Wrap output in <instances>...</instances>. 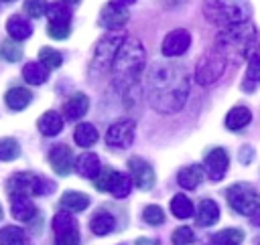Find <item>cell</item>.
I'll use <instances>...</instances> for the list:
<instances>
[{
	"label": "cell",
	"instance_id": "603a6c76",
	"mask_svg": "<svg viewBox=\"0 0 260 245\" xmlns=\"http://www.w3.org/2000/svg\"><path fill=\"white\" fill-rule=\"evenodd\" d=\"M37 126H39V130H41V134L43 136H57L61 130H63V117L57 113V111H45L41 117H39V121H37Z\"/></svg>",
	"mask_w": 260,
	"mask_h": 245
},
{
	"label": "cell",
	"instance_id": "d6a6232c",
	"mask_svg": "<svg viewBox=\"0 0 260 245\" xmlns=\"http://www.w3.org/2000/svg\"><path fill=\"white\" fill-rule=\"evenodd\" d=\"M0 59L2 61H8V63H16L22 59V47L14 40V38H6L2 45H0Z\"/></svg>",
	"mask_w": 260,
	"mask_h": 245
},
{
	"label": "cell",
	"instance_id": "7bdbcfd3",
	"mask_svg": "<svg viewBox=\"0 0 260 245\" xmlns=\"http://www.w3.org/2000/svg\"><path fill=\"white\" fill-rule=\"evenodd\" d=\"M252 158H254V150H252L250 146L242 148V150H240V154H238V160H240L242 164H250V162H252Z\"/></svg>",
	"mask_w": 260,
	"mask_h": 245
},
{
	"label": "cell",
	"instance_id": "83f0119b",
	"mask_svg": "<svg viewBox=\"0 0 260 245\" xmlns=\"http://www.w3.org/2000/svg\"><path fill=\"white\" fill-rule=\"evenodd\" d=\"M73 140H75V144L81 146V148H91V146L98 142V130H95L91 124L81 121V124L75 128V132H73Z\"/></svg>",
	"mask_w": 260,
	"mask_h": 245
},
{
	"label": "cell",
	"instance_id": "4316f807",
	"mask_svg": "<svg viewBox=\"0 0 260 245\" xmlns=\"http://www.w3.org/2000/svg\"><path fill=\"white\" fill-rule=\"evenodd\" d=\"M22 77H24V81L28 83V85H43L45 81H47V77H49V69L39 61V63H26L24 67H22Z\"/></svg>",
	"mask_w": 260,
	"mask_h": 245
},
{
	"label": "cell",
	"instance_id": "cb8c5ba5",
	"mask_svg": "<svg viewBox=\"0 0 260 245\" xmlns=\"http://www.w3.org/2000/svg\"><path fill=\"white\" fill-rule=\"evenodd\" d=\"M89 229L93 231V235L104 237V235H108V233H112L116 229V219L106 211H98L89 219Z\"/></svg>",
	"mask_w": 260,
	"mask_h": 245
},
{
	"label": "cell",
	"instance_id": "1f68e13d",
	"mask_svg": "<svg viewBox=\"0 0 260 245\" xmlns=\"http://www.w3.org/2000/svg\"><path fill=\"white\" fill-rule=\"evenodd\" d=\"M260 81V53L248 59V69H246V79H244V89L252 91L254 83Z\"/></svg>",
	"mask_w": 260,
	"mask_h": 245
},
{
	"label": "cell",
	"instance_id": "7c38bea8",
	"mask_svg": "<svg viewBox=\"0 0 260 245\" xmlns=\"http://www.w3.org/2000/svg\"><path fill=\"white\" fill-rule=\"evenodd\" d=\"M203 166L207 170V176L211 180H221L228 172V166H230V156L223 148H211L205 158H203Z\"/></svg>",
	"mask_w": 260,
	"mask_h": 245
},
{
	"label": "cell",
	"instance_id": "c3c4849f",
	"mask_svg": "<svg viewBox=\"0 0 260 245\" xmlns=\"http://www.w3.org/2000/svg\"><path fill=\"white\" fill-rule=\"evenodd\" d=\"M254 223H260V219H256V221H254Z\"/></svg>",
	"mask_w": 260,
	"mask_h": 245
},
{
	"label": "cell",
	"instance_id": "2e32d148",
	"mask_svg": "<svg viewBox=\"0 0 260 245\" xmlns=\"http://www.w3.org/2000/svg\"><path fill=\"white\" fill-rule=\"evenodd\" d=\"M87 107H89V99L85 93L77 91L73 95L67 97V101L63 103V117L69 119V121H77L79 117H83L87 113Z\"/></svg>",
	"mask_w": 260,
	"mask_h": 245
},
{
	"label": "cell",
	"instance_id": "ab89813d",
	"mask_svg": "<svg viewBox=\"0 0 260 245\" xmlns=\"http://www.w3.org/2000/svg\"><path fill=\"white\" fill-rule=\"evenodd\" d=\"M142 219L148 225H160V223H165V211L158 205H148L142 213Z\"/></svg>",
	"mask_w": 260,
	"mask_h": 245
},
{
	"label": "cell",
	"instance_id": "bcb514c9",
	"mask_svg": "<svg viewBox=\"0 0 260 245\" xmlns=\"http://www.w3.org/2000/svg\"><path fill=\"white\" fill-rule=\"evenodd\" d=\"M63 2H65V4H77L79 0H63Z\"/></svg>",
	"mask_w": 260,
	"mask_h": 245
},
{
	"label": "cell",
	"instance_id": "ee69618b",
	"mask_svg": "<svg viewBox=\"0 0 260 245\" xmlns=\"http://www.w3.org/2000/svg\"><path fill=\"white\" fill-rule=\"evenodd\" d=\"M134 245H160L156 239H150V237H138Z\"/></svg>",
	"mask_w": 260,
	"mask_h": 245
},
{
	"label": "cell",
	"instance_id": "30bf717a",
	"mask_svg": "<svg viewBox=\"0 0 260 245\" xmlns=\"http://www.w3.org/2000/svg\"><path fill=\"white\" fill-rule=\"evenodd\" d=\"M134 130H136L134 119H120L108 128L106 144L112 148H128L134 140Z\"/></svg>",
	"mask_w": 260,
	"mask_h": 245
},
{
	"label": "cell",
	"instance_id": "5bb4252c",
	"mask_svg": "<svg viewBox=\"0 0 260 245\" xmlns=\"http://www.w3.org/2000/svg\"><path fill=\"white\" fill-rule=\"evenodd\" d=\"M128 18H130V14H128L126 6H118V4H114V2H110V4H106V6L102 8L98 22H100V26H104V28L116 30V28H122V26L128 22Z\"/></svg>",
	"mask_w": 260,
	"mask_h": 245
},
{
	"label": "cell",
	"instance_id": "52a82bcc",
	"mask_svg": "<svg viewBox=\"0 0 260 245\" xmlns=\"http://www.w3.org/2000/svg\"><path fill=\"white\" fill-rule=\"evenodd\" d=\"M225 196H228L230 207H232L238 215H254V213H258V209H260V194H258V190L252 188L250 184H244V182L232 184V186L225 190Z\"/></svg>",
	"mask_w": 260,
	"mask_h": 245
},
{
	"label": "cell",
	"instance_id": "9c48e42d",
	"mask_svg": "<svg viewBox=\"0 0 260 245\" xmlns=\"http://www.w3.org/2000/svg\"><path fill=\"white\" fill-rule=\"evenodd\" d=\"M132 178L126 176L124 172H118V170H112V168H106L98 174V178L93 180L95 188L102 190V192H112L114 198H126L130 194V182Z\"/></svg>",
	"mask_w": 260,
	"mask_h": 245
},
{
	"label": "cell",
	"instance_id": "e0dca14e",
	"mask_svg": "<svg viewBox=\"0 0 260 245\" xmlns=\"http://www.w3.org/2000/svg\"><path fill=\"white\" fill-rule=\"evenodd\" d=\"M10 211H12L14 219L26 221V223L37 217V207H35V202L30 200L28 194H14L12 202H10Z\"/></svg>",
	"mask_w": 260,
	"mask_h": 245
},
{
	"label": "cell",
	"instance_id": "5b68a950",
	"mask_svg": "<svg viewBox=\"0 0 260 245\" xmlns=\"http://www.w3.org/2000/svg\"><path fill=\"white\" fill-rule=\"evenodd\" d=\"M6 190L10 196L14 194H28V196H43L55 190V182H51L45 176L32 174V172H16L8 178Z\"/></svg>",
	"mask_w": 260,
	"mask_h": 245
},
{
	"label": "cell",
	"instance_id": "ac0fdd59",
	"mask_svg": "<svg viewBox=\"0 0 260 245\" xmlns=\"http://www.w3.org/2000/svg\"><path fill=\"white\" fill-rule=\"evenodd\" d=\"M219 221V207L215 200L211 198H203L197 207V215H195V225L197 227H211Z\"/></svg>",
	"mask_w": 260,
	"mask_h": 245
},
{
	"label": "cell",
	"instance_id": "6da1fadb",
	"mask_svg": "<svg viewBox=\"0 0 260 245\" xmlns=\"http://www.w3.org/2000/svg\"><path fill=\"white\" fill-rule=\"evenodd\" d=\"M189 95V73L185 67L162 63L154 65L146 77V97L148 103L158 113L179 111Z\"/></svg>",
	"mask_w": 260,
	"mask_h": 245
},
{
	"label": "cell",
	"instance_id": "4fadbf2b",
	"mask_svg": "<svg viewBox=\"0 0 260 245\" xmlns=\"http://www.w3.org/2000/svg\"><path fill=\"white\" fill-rule=\"evenodd\" d=\"M189 45H191V34L185 28H175L165 36L160 51L165 57H179L189 49Z\"/></svg>",
	"mask_w": 260,
	"mask_h": 245
},
{
	"label": "cell",
	"instance_id": "e575fe53",
	"mask_svg": "<svg viewBox=\"0 0 260 245\" xmlns=\"http://www.w3.org/2000/svg\"><path fill=\"white\" fill-rule=\"evenodd\" d=\"M47 16H49V22H69L71 10L63 2H53L47 6Z\"/></svg>",
	"mask_w": 260,
	"mask_h": 245
},
{
	"label": "cell",
	"instance_id": "f546056e",
	"mask_svg": "<svg viewBox=\"0 0 260 245\" xmlns=\"http://www.w3.org/2000/svg\"><path fill=\"white\" fill-rule=\"evenodd\" d=\"M171 213L177 217V219H189L191 215H193V202H191V198L189 196H185V194H175L173 198H171Z\"/></svg>",
	"mask_w": 260,
	"mask_h": 245
},
{
	"label": "cell",
	"instance_id": "9a60e30c",
	"mask_svg": "<svg viewBox=\"0 0 260 245\" xmlns=\"http://www.w3.org/2000/svg\"><path fill=\"white\" fill-rule=\"evenodd\" d=\"M49 162L59 176H67L73 170V152L65 144H57L49 152Z\"/></svg>",
	"mask_w": 260,
	"mask_h": 245
},
{
	"label": "cell",
	"instance_id": "f1b7e54d",
	"mask_svg": "<svg viewBox=\"0 0 260 245\" xmlns=\"http://www.w3.org/2000/svg\"><path fill=\"white\" fill-rule=\"evenodd\" d=\"M177 180H179V186L193 190L203 180V170H201V166H185L183 170H179Z\"/></svg>",
	"mask_w": 260,
	"mask_h": 245
},
{
	"label": "cell",
	"instance_id": "d590c367",
	"mask_svg": "<svg viewBox=\"0 0 260 245\" xmlns=\"http://www.w3.org/2000/svg\"><path fill=\"white\" fill-rule=\"evenodd\" d=\"M39 61H41L47 69H57V67H61L63 57H61L59 51H55V49H51V47H43V49L39 51Z\"/></svg>",
	"mask_w": 260,
	"mask_h": 245
},
{
	"label": "cell",
	"instance_id": "f6af8a7d",
	"mask_svg": "<svg viewBox=\"0 0 260 245\" xmlns=\"http://www.w3.org/2000/svg\"><path fill=\"white\" fill-rule=\"evenodd\" d=\"M114 4H118V6H128V4H132V2H136V0H112Z\"/></svg>",
	"mask_w": 260,
	"mask_h": 245
},
{
	"label": "cell",
	"instance_id": "484cf974",
	"mask_svg": "<svg viewBox=\"0 0 260 245\" xmlns=\"http://www.w3.org/2000/svg\"><path fill=\"white\" fill-rule=\"evenodd\" d=\"M242 241H244V231L238 227H230V229H221L215 235H211L207 245H240Z\"/></svg>",
	"mask_w": 260,
	"mask_h": 245
},
{
	"label": "cell",
	"instance_id": "681fc988",
	"mask_svg": "<svg viewBox=\"0 0 260 245\" xmlns=\"http://www.w3.org/2000/svg\"><path fill=\"white\" fill-rule=\"evenodd\" d=\"M4 2H14V0H4Z\"/></svg>",
	"mask_w": 260,
	"mask_h": 245
},
{
	"label": "cell",
	"instance_id": "277c9868",
	"mask_svg": "<svg viewBox=\"0 0 260 245\" xmlns=\"http://www.w3.org/2000/svg\"><path fill=\"white\" fill-rule=\"evenodd\" d=\"M203 14L207 16L209 22L225 28V26H232V24L246 22L250 12L238 0H205Z\"/></svg>",
	"mask_w": 260,
	"mask_h": 245
},
{
	"label": "cell",
	"instance_id": "ba28073f",
	"mask_svg": "<svg viewBox=\"0 0 260 245\" xmlns=\"http://www.w3.org/2000/svg\"><path fill=\"white\" fill-rule=\"evenodd\" d=\"M225 65H228V61H225V57H223L219 51H215V49H213V51H207V53L197 61V67H195V81H197L199 85H203V87L215 83V81L223 75Z\"/></svg>",
	"mask_w": 260,
	"mask_h": 245
},
{
	"label": "cell",
	"instance_id": "44dd1931",
	"mask_svg": "<svg viewBox=\"0 0 260 245\" xmlns=\"http://www.w3.org/2000/svg\"><path fill=\"white\" fill-rule=\"evenodd\" d=\"M32 101V93L26 87H12L4 93V103L6 107H10L12 111H20L24 109L28 103Z\"/></svg>",
	"mask_w": 260,
	"mask_h": 245
},
{
	"label": "cell",
	"instance_id": "60d3db41",
	"mask_svg": "<svg viewBox=\"0 0 260 245\" xmlns=\"http://www.w3.org/2000/svg\"><path fill=\"white\" fill-rule=\"evenodd\" d=\"M171 241H173V245H191L195 241V233L189 227H179L173 231Z\"/></svg>",
	"mask_w": 260,
	"mask_h": 245
},
{
	"label": "cell",
	"instance_id": "f35d334b",
	"mask_svg": "<svg viewBox=\"0 0 260 245\" xmlns=\"http://www.w3.org/2000/svg\"><path fill=\"white\" fill-rule=\"evenodd\" d=\"M69 32H71L69 22H49V26H47V34H49L51 38H55V40L67 38Z\"/></svg>",
	"mask_w": 260,
	"mask_h": 245
},
{
	"label": "cell",
	"instance_id": "7402d4cb",
	"mask_svg": "<svg viewBox=\"0 0 260 245\" xmlns=\"http://www.w3.org/2000/svg\"><path fill=\"white\" fill-rule=\"evenodd\" d=\"M250 119H252V111H250L246 105H236V107H232V109L228 111V115H225V126H228V130L238 132V130L246 128V126L250 124Z\"/></svg>",
	"mask_w": 260,
	"mask_h": 245
},
{
	"label": "cell",
	"instance_id": "8d00e7d4",
	"mask_svg": "<svg viewBox=\"0 0 260 245\" xmlns=\"http://www.w3.org/2000/svg\"><path fill=\"white\" fill-rule=\"evenodd\" d=\"M55 245H79V231L77 225L55 231Z\"/></svg>",
	"mask_w": 260,
	"mask_h": 245
},
{
	"label": "cell",
	"instance_id": "b9f144b4",
	"mask_svg": "<svg viewBox=\"0 0 260 245\" xmlns=\"http://www.w3.org/2000/svg\"><path fill=\"white\" fill-rule=\"evenodd\" d=\"M73 225H77V221L67 211H61L53 217V231H61V229H67V227H73Z\"/></svg>",
	"mask_w": 260,
	"mask_h": 245
},
{
	"label": "cell",
	"instance_id": "d4e9b609",
	"mask_svg": "<svg viewBox=\"0 0 260 245\" xmlns=\"http://www.w3.org/2000/svg\"><path fill=\"white\" fill-rule=\"evenodd\" d=\"M59 202L63 209H67L71 213H81L89 207V196L83 192H77V190H67V192H63Z\"/></svg>",
	"mask_w": 260,
	"mask_h": 245
},
{
	"label": "cell",
	"instance_id": "836d02e7",
	"mask_svg": "<svg viewBox=\"0 0 260 245\" xmlns=\"http://www.w3.org/2000/svg\"><path fill=\"white\" fill-rule=\"evenodd\" d=\"M20 156V144L14 138H0V160L10 162Z\"/></svg>",
	"mask_w": 260,
	"mask_h": 245
},
{
	"label": "cell",
	"instance_id": "3957f363",
	"mask_svg": "<svg viewBox=\"0 0 260 245\" xmlns=\"http://www.w3.org/2000/svg\"><path fill=\"white\" fill-rule=\"evenodd\" d=\"M144 61H146V53L140 40L132 36L124 38L112 63L114 83L122 89H130L132 85H136V79L144 67Z\"/></svg>",
	"mask_w": 260,
	"mask_h": 245
},
{
	"label": "cell",
	"instance_id": "7dc6e473",
	"mask_svg": "<svg viewBox=\"0 0 260 245\" xmlns=\"http://www.w3.org/2000/svg\"><path fill=\"white\" fill-rule=\"evenodd\" d=\"M0 219H2V207H0Z\"/></svg>",
	"mask_w": 260,
	"mask_h": 245
},
{
	"label": "cell",
	"instance_id": "8fae6325",
	"mask_svg": "<svg viewBox=\"0 0 260 245\" xmlns=\"http://www.w3.org/2000/svg\"><path fill=\"white\" fill-rule=\"evenodd\" d=\"M128 170H130V178L132 182L140 188V190H150L156 182V176H154V170L150 168V164L138 156H132L128 160Z\"/></svg>",
	"mask_w": 260,
	"mask_h": 245
},
{
	"label": "cell",
	"instance_id": "74e56055",
	"mask_svg": "<svg viewBox=\"0 0 260 245\" xmlns=\"http://www.w3.org/2000/svg\"><path fill=\"white\" fill-rule=\"evenodd\" d=\"M47 0H24L22 8L30 18H41L43 14H47Z\"/></svg>",
	"mask_w": 260,
	"mask_h": 245
},
{
	"label": "cell",
	"instance_id": "d6986e66",
	"mask_svg": "<svg viewBox=\"0 0 260 245\" xmlns=\"http://www.w3.org/2000/svg\"><path fill=\"white\" fill-rule=\"evenodd\" d=\"M75 170H77V174H79V176L95 180V178H98V174L102 172L100 158H98L93 152H83V154L75 160Z\"/></svg>",
	"mask_w": 260,
	"mask_h": 245
},
{
	"label": "cell",
	"instance_id": "4dcf8cb0",
	"mask_svg": "<svg viewBox=\"0 0 260 245\" xmlns=\"http://www.w3.org/2000/svg\"><path fill=\"white\" fill-rule=\"evenodd\" d=\"M0 245H26V235L20 227L8 225L0 229Z\"/></svg>",
	"mask_w": 260,
	"mask_h": 245
},
{
	"label": "cell",
	"instance_id": "8992f818",
	"mask_svg": "<svg viewBox=\"0 0 260 245\" xmlns=\"http://www.w3.org/2000/svg\"><path fill=\"white\" fill-rule=\"evenodd\" d=\"M124 38H126L124 34H106L98 43V47L93 51V59L89 63V75L91 77H95V75L100 77L106 71H112V63H114L116 53H118Z\"/></svg>",
	"mask_w": 260,
	"mask_h": 245
},
{
	"label": "cell",
	"instance_id": "ffe728a7",
	"mask_svg": "<svg viewBox=\"0 0 260 245\" xmlns=\"http://www.w3.org/2000/svg\"><path fill=\"white\" fill-rule=\"evenodd\" d=\"M6 32L10 34V38L14 40H24L32 34V24L20 16V14H12L8 20H6Z\"/></svg>",
	"mask_w": 260,
	"mask_h": 245
},
{
	"label": "cell",
	"instance_id": "7a4b0ae2",
	"mask_svg": "<svg viewBox=\"0 0 260 245\" xmlns=\"http://www.w3.org/2000/svg\"><path fill=\"white\" fill-rule=\"evenodd\" d=\"M215 51H219L225 61L240 63L244 59L260 53V32L252 22H240L225 26L215 38Z\"/></svg>",
	"mask_w": 260,
	"mask_h": 245
}]
</instances>
